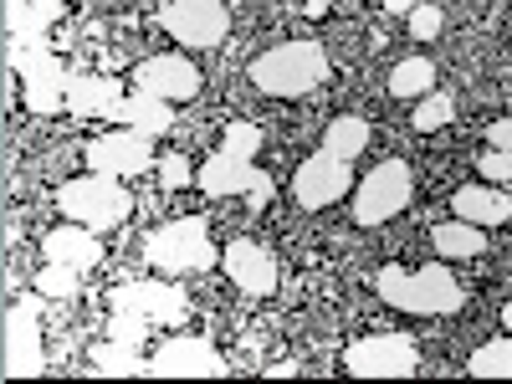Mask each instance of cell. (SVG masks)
<instances>
[{
  "label": "cell",
  "instance_id": "6da1fadb",
  "mask_svg": "<svg viewBox=\"0 0 512 384\" xmlns=\"http://www.w3.org/2000/svg\"><path fill=\"white\" fill-rule=\"evenodd\" d=\"M374 292H379L390 308L415 313V318H451V313H461V303H466V287H461L441 262H425V267H415V272H405V267L390 262V267L374 272Z\"/></svg>",
  "mask_w": 512,
  "mask_h": 384
},
{
  "label": "cell",
  "instance_id": "7a4b0ae2",
  "mask_svg": "<svg viewBox=\"0 0 512 384\" xmlns=\"http://www.w3.org/2000/svg\"><path fill=\"white\" fill-rule=\"evenodd\" d=\"M246 77H251V88L267 93V98H308L313 88L328 82V52H323V41H308V36L277 41L262 57H251Z\"/></svg>",
  "mask_w": 512,
  "mask_h": 384
},
{
  "label": "cell",
  "instance_id": "3957f363",
  "mask_svg": "<svg viewBox=\"0 0 512 384\" xmlns=\"http://www.w3.org/2000/svg\"><path fill=\"white\" fill-rule=\"evenodd\" d=\"M57 205L62 216L88 226V231H118L128 216H134V195H128V185L118 175H103V169H88L82 180H67L57 190Z\"/></svg>",
  "mask_w": 512,
  "mask_h": 384
},
{
  "label": "cell",
  "instance_id": "277c9868",
  "mask_svg": "<svg viewBox=\"0 0 512 384\" xmlns=\"http://www.w3.org/2000/svg\"><path fill=\"white\" fill-rule=\"evenodd\" d=\"M144 262L159 272H210L221 262V246L210 241L205 216H180V221H164L159 231H149Z\"/></svg>",
  "mask_w": 512,
  "mask_h": 384
},
{
  "label": "cell",
  "instance_id": "5b68a950",
  "mask_svg": "<svg viewBox=\"0 0 512 384\" xmlns=\"http://www.w3.org/2000/svg\"><path fill=\"white\" fill-rule=\"evenodd\" d=\"M195 185L210 195V200H221V195H246V205L251 210H267V200H272V175L256 159H246V154H236V149H216L205 164H200V175H195Z\"/></svg>",
  "mask_w": 512,
  "mask_h": 384
},
{
  "label": "cell",
  "instance_id": "8992f818",
  "mask_svg": "<svg viewBox=\"0 0 512 384\" xmlns=\"http://www.w3.org/2000/svg\"><path fill=\"white\" fill-rule=\"evenodd\" d=\"M344 369L354 379H410L420 369V349L410 333H369L344 349Z\"/></svg>",
  "mask_w": 512,
  "mask_h": 384
},
{
  "label": "cell",
  "instance_id": "52a82bcc",
  "mask_svg": "<svg viewBox=\"0 0 512 384\" xmlns=\"http://www.w3.org/2000/svg\"><path fill=\"white\" fill-rule=\"evenodd\" d=\"M410 190H415V175H410L405 159L374 164L354 190V221L359 226H384L390 216H400V210L410 205Z\"/></svg>",
  "mask_w": 512,
  "mask_h": 384
},
{
  "label": "cell",
  "instance_id": "ba28073f",
  "mask_svg": "<svg viewBox=\"0 0 512 384\" xmlns=\"http://www.w3.org/2000/svg\"><path fill=\"white\" fill-rule=\"evenodd\" d=\"M349 180H354V159L349 154H338L328 144H318L303 164H297V175H292V195L303 210H323L333 200H344L349 195Z\"/></svg>",
  "mask_w": 512,
  "mask_h": 384
},
{
  "label": "cell",
  "instance_id": "9c48e42d",
  "mask_svg": "<svg viewBox=\"0 0 512 384\" xmlns=\"http://www.w3.org/2000/svg\"><path fill=\"white\" fill-rule=\"evenodd\" d=\"M47 374L41 354V292H26L6 313V379H36Z\"/></svg>",
  "mask_w": 512,
  "mask_h": 384
},
{
  "label": "cell",
  "instance_id": "30bf717a",
  "mask_svg": "<svg viewBox=\"0 0 512 384\" xmlns=\"http://www.w3.org/2000/svg\"><path fill=\"white\" fill-rule=\"evenodd\" d=\"M159 26L175 41H185V47L205 52V47H221L226 41L231 16H226V0H164Z\"/></svg>",
  "mask_w": 512,
  "mask_h": 384
},
{
  "label": "cell",
  "instance_id": "8fae6325",
  "mask_svg": "<svg viewBox=\"0 0 512 384\" xmlns=\"http://www.w3.org/2000/svg\"><path fill=\"white\" fill-rule=\"evenodd\" d=\"M149 374L154 379H221L226 374V359L221 349L200 333H175L149 354Z\"/></svg>",
  "mask_w": 512,
  "mask_h": 384
},
{
  "label": "cell",
  "instance_id": "7c38bea8",
  "mask_svg": "<svg viewBox=\"0 0 512 384\" xmlns=\"http://www.w3.org/2000/svg\"><path fill=\"white\" fill-rule=\"evenodd\" d=\"M128 82H134V93H149V98H164V103H190L205 77H200L195 62H185V52H159V57H144L128 72Z\"/></svg>",
  "mask_w": 512,
  "mask_h": 384
},
{
  "label": "cell",
  "instance_id": "4fadbf2b",
  "mask_svg": "<svg viewBox=\"0 0 512 384\" xmlns=\"http://www.w3.org/2000/svg\"><path fill=\"white\" fill-rule=\"evenodd\" d=\"M82 159H88L93 169H103V175H144V169H154V139L149 134H134V128H108V134L88 139V149H82Z\"/></svg>",
  "mask_w": 512,
  "mask_h": 384
},
{
  "label": "cell",
  "instance_id": "5bb4252c",
  "mask_svg": "<svg viewBox=\"0 0 512 384\" xmlns=\"http://www.w3.org/2000/svg\"><path fill=\"white\" fill-rule=\"evenodd\" d=\"M108 303L123 308V313H139V318H149L159 328H169V323H185L190 292L185 287H169V282H123V287L108 292Z\"/></svg>",
  "mask_w": 512,
  "mask_h": 384
},
{
  "label": "cell",
  "instance_id": "9a60e30c",
  "mask_svg": "<svg viewBox=\"0 0 512 384\" xmlns=\"http://www.w3.org/2000/svg\"><path fill=\"white\" fill-rule=\"evenodd\" d=\"M221 262H226V277L246 292V297H272L277 292V256L262 246V241H226V251H221Z\"/></svg>",
  "mask_w": 512,
  "mask_h": 384
},
{
  "label": "cell",
  "instance_id": "2e32d148",
  "mask_svg": "<svg viewBox=\"0 0 512 384\" xmlns=\"http://www.w3.org/2000/svg\"><path fill=\"white\" fill-rule=\"evenodd\" d=\"M67 0H6V31L21 47H52L47 31L62 21Z\"/></svg>",
  "mask_w": 512,
  "mask_h": 384
},
{
  "label": "cell",
  "instance_id": "e0dca14e",
  "mask_svg": "<svg viewBox=\"0 0 512 384\" xmlns=\"http://www.w3.org/2000/svg\"><path fill=\"white\" fill-rule=\"evenodd\" d=\"M62 93H67V113L72 118H108L113 103L128 98L118 77H88V72H67Z\"/></svg>",
  "mask_w": 512,
  "mask_h": 384
},
{
  "label": "cell",
  "instance_id": "ac0fdd59",
  "mask_svg": "<svg viewBox=\"0 0 512 384\" xmlns=\"http://www.w3.org/2000/svg\"><path fill=\"white\" fill-rule=\"evenodd\" d=\"M103 123H118V128H134V134H169L175 128V103H164V98H149V93H128L123 103H113V113Z\"/></svg>",
  "mask_w": 512,
  "mask_h": 384
},
{
  "label": "cell",
  "instance_id": "d6986e66",
  "mask_svg": "<svg viewBox=\"0 0 512 384\" xmlns=\"http://www.w3.org/2000/svg\"><path fill=\"white\" fill-rule=\"evenodd\" d=\"M41 251H47V262H67V267H82V272H93L98 262H103V241H98V231H88V226H57L47 241H41Z\"/></svg>",
  "mask_w": 512,
  "mask_h": 384
},
{
  "label": "cell",
  "instance_id": "ffe728a7",
  "mask_svg": "<svg viewBox=\"0 0 512 384\" xmlns=\"http://www.w3.org/2000/svg\"><path fill=\"white\" fill-rule=\"evenodd\" d=\"M451 210L461 221H472V226H502V221H512V200L502 195V190H492V185H461L456 195H451Z\"/></svg>",
  "mask_w": 512,
  "mask_h": 384
},
{
  "label": "cell",
  "instance_id": "44dd1931",
  "mask_svg": "<svg viewBox=\"0 0 512 384\" xmlns=\"http://www.w3.org/2000/svg\"><path fill=\"white\" fill-rule=\"evenodd\" d=\"M11 72H21V82H67V67L52 47H21V41H11V52H6Z\"/></svg>",
  "mask_w": 512,
  "mask_h": 384
},
{
  "label": "cell",
  "instance_id": "7402d4cb",
  "mask_svg": "<svg viewBox=\"0 0 512 384\" xmlns=\"http://www.w3.org/2000/svg\"><path fill=\"white\" fill-rule=\"evenodd\" d=\"M93 369L108 379H128V374H149V359L139 344H123V338H103L93 344Z\"/></svg>",
  "mask_w": 512,
  "mask_h": 384
},
{
  "label": "cell",
  "instance_id": "603a6c76",
  "mask_svg": "<svg viewBox=\"0 0 512 384\" xmlns=\"http://www.w3.org/2000/svg\"><path fill=\"white\" fill-rule=\"evenodd\" d=\"M431 246H436L441 256H482V251H487V236H482V226L451 216V221L431 226Z\"/></svg>",
  "mask_w": 512,
  "mask_h": 384
},
{
  "label": "cell",
  "instance_id": "cb8c5ba5",
  "mask_svg": "<svg viewBox=\"0 0 512 384\" xmlns=\"http://www.w3.org/2000/svg\"><path fill=\"white\" fill-rule=\"evenodd\" d=\"M436 82V67L431 57H405L395 72H390V98H425Z\"/></svg>",
  "mask_w": 512,
  "mask_h": 384
},
{
  "label": "cell",
  "instance_id": "d4e9b609",
  "mask_svg": "<svg viewBox=\"0 0 512 384\" xmlns=\"http://www.w3.org/2000/svg\"><path fill=\"white\" fill-rule=\"evenodd\" d=\"M466 369H472V379H512V333L482 344L472 359H466Z\"/></svg>",
  "mask_w": 512,
  "mask_h": 384
},
{
  "label": "cell",
  "instance_id": "484cf974",
  "mask_svg": "<svg viewBox=\"0 0 512 384\" xmlns=\"http://www.w3.org/2000/svg\"><path fill=\"white\" fill-rule=\"evenodd\" d=\"M323 144H328V149H338V154H349V159H359V154L369 149V123H364V118H354V113L333 118V123L323 128Z\"/></svg>",
  "mask_w": 512,
  "mask_h": 384
},
{
  "label": "cell",
  "instance_id": "4316f807",
  "mask_svg": "<svg viewBox=\"0 0 512 384\" xmlns=\"http://www.w3.org/2000/svg\"><path fill=\"white\" fill-rule=\"evenodd\" d=\"M82 277V267H67V262H47V267H41V277H36V292L41 297H57V303H62V297H77V282Z\"/></svg>",
  "mask_w": 512,
  "mask_h": 384
},
{
  "label": "cell",
  "instance_id": "83f0119b",
  "mask_svg": "<svg viewBox=\"0 0 512 384\" xmlns=\"http://www.w3.org/2000/svg\"><path fill=\"white\" fill-rule=\"evenodd\" d=\"M410 123L420 128V134H436V128H446V123H456V103H451V93H425Z\"/></svg>",
  "mask_w": 512,
  "mask_h": 384
},
{
  "label": "cell",
  "instance_id": "f1b7e54d",
  "mask_svg": "<svg viewBox=\"0 0 512 384\" xmlns=\"http://www.w3.org/2000/svg\"><path fill=\"white\" fill-rule=\"evenodd\" d=\"M26 108L31 113H62L67 93L57 88V82H26Z\"/></svg>",
  "mask_w": 512,
  "mask_h": 384
},
{
  "label": "cell",
  "instance_id": "f546056e",
  "mask_svg": "<svg viewBox=\"0 0 512 384\" xmlns=\"http://www.w3.org/2000/svg\"><path fill=\"white\" fill-rule=\"evenodd\" d=\"M441 26H446L441 6H415V11H410V36H415V41H431Z\"/></svg>",
  "mask_w": 512,
  "mask_h": 384
},
{
  "label": "cell",
  "instance_id": "4dcf8cb0",
  "mask_svg": "<svg viewBox=\"0 0 512 384\" xmlns=\"http://www.w3.org/2000/svg\"><path fill=\"white\" fill-rule=\"evenodd\" d=\"M154 169H159V185H164V190H180V185L190 180L185 154H164V159H154Z\"/></svg>",
  "mask_w": 512,
  "mask_h": 384
},
{
  "label": "cell",
  "instance_id": "1f68e13d",
  "mask_svg": "<svg viewBox=\"0 0 512 384\" xmlns=\"http://www.w3.org/2000/svg\"><path fill=\"white\" fill-rule=\"evenodd\" d=\"M477 169H482V175H487V180H497V185H507V180H512V154H507V149H487V154L477 159Z\"/></svg>",
  "mask_w": 512,
  "mask_h": 384
},
{
  "label": "cell",
  "instance_id": "d6a6232c",
  "mask_svg": "<svg viewBox=\"0 0 512 384\" xmlns=\"http://www.w3.org/2000/svg\"><path fill=\"white\" fill-rule=\"evenodd\" d=\"M487 149H507L512 154V113L497 118V123H487Z\"/></svg>",
  "mask_w": 512,
  "mask_h": 384
},
{
  "label": "cell",
  "instance_id": "836d02e7",
  "mask_svg": "<svg viewBox=\"0 0 512 384\" xmlns=\"http://www.w3.org/2000/svg\"><path fill=\"white\" fill-rule=\"evenodd\" d=\"M379 6L390 11V16H410V11H415V0H379Z\"/></svg>",
  "mask_w": 512,
  "mask_h": 384
},
{
  "label": "cell",
  "instance_id": "e575fe53",
  "mask_svg": "<svg viewBox=\"0 0 512 384\" xmlns=\"http://www.w3.org/2000/svg\"><path fill=\"white\" fill-rule=\"evenodd\" d=\"M292 374H297V364H292V359H282V364H272V369H267V379H292Z\"/></svg>",
  "mask_w": 512,
  "mask_h": 384
},
{
  "label": "cell",
  "instance_id": "d590c367",
  "mask_svg": "<svg viewBox=\"0 0 512 384\" xmlns=\"http://www.w3.org/2000/svg\"><path fill=\"white\" fill-rule=\"evenodd\" d=\"M502 323H507V328H512V297H507V308H502Z\"/></svg>",
  "mask_w": 512,
  "mask_h": 384
}]
</instances>
